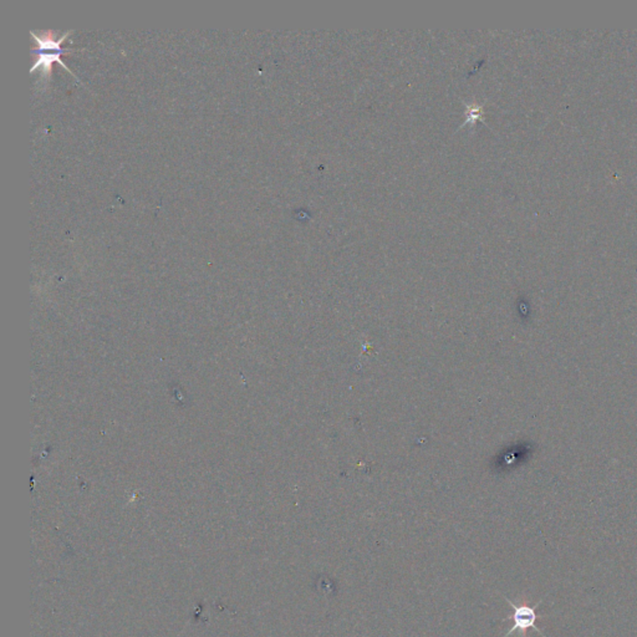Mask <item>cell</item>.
<instances>
[{"label": "cell", "mask_w": 637, "mask_h": 637, "mask_svg": "<svg viewBox=\"0 0 637 637\" xmlns=\"http://www.w3.org/2000/svg\"><path fill=\"white\" fill-rule=\"evenodd\" d=\"M73 33V30H68L65 33H62V36L59 39H56V33L54 30H48L45 33H41L40 35L35 34L33 30H30V34L34 36L35 41L38 44V48L34 49V53L36 54V58H35L34 64L33 66L30 68V73H34L36 68H42V77L45 79V82H48L50 79V75H51V66H53V62H59L60 65H62L65 70L70 73L71 75H74V73H71V70L64 64V62L60 60V56L62 54H68L71 51H75V49H62L60 48V44L62 41L65 40L68 38V35ZM75 76V75H74ZM76 77V76H75ZM77 79V77H76Z\"/></svg>", "instance_id": "obj_1"}, {"label": "cell", "mask_w": 637, "mask_h": 637, "mask_svg": "<svg viewBox=\"0 0 637 637\" xmlns=\"http://www.w3.org/2000/svg\"><path fill=\"white\" fill-rule=\"evenodd\" d=\"M503 599L507 601V603L512 606L513 609V614L510 615V617H507V619H503V621H508V620H512L513 621V626L510 627V630L504 635V637H509L513 632H519L521 634V637H527V634L530 629L533 630L538 631L542 637L544 634L542 631L539 630L536 627V621L539 620V614H538V608L540 606V603H542V600H540L539 603H536L534 606L529 605L528 601L523 600L519 603H515L509 600L508 597H503Z\"/></svg>", "instance_id": "obj_2"}]
</instances>
